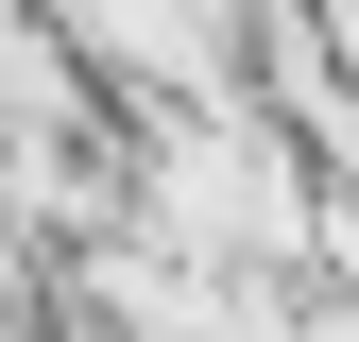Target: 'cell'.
<instances>
[{"instance_id":"6da1fadb","label":"cell","mask_w":359,"mask_h":342,"mask_svg":"<svg viewBox=\"0 0 359 342\" xmlns=\"http://www.w3.org/2000/svg\"><path fill=\"white\" fill-rule=\"evenodd\" d=\"M120 223H154L171 256H205V274H308V240H325V154L291 137L274 103H137L120 120Z\"/></svg>"}]
</instances>
